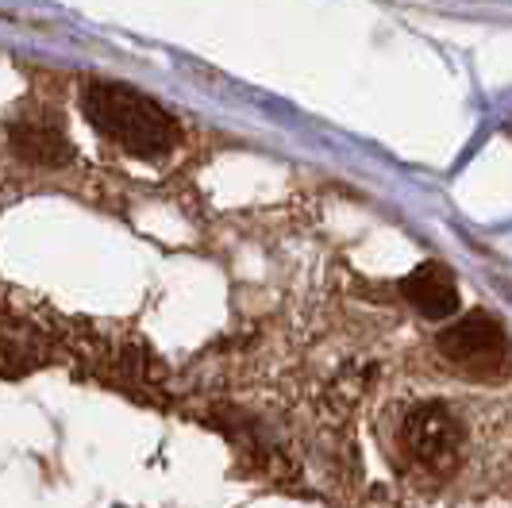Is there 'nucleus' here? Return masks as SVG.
Instances as JSON below:
<instances>
[{
  "instance_id": "39448f33",
  "label": "nucleus",
  "mask_w": 512,
  "mask_h": 508,
  "mask_svg": "<svg viewBox=\"0 0 512 508\" xmlns=\"http://www.w3.org/2000/svg\"><path fill=\"white\" fill-rule=\"evenodd\" d=\"M12 147L39 162V166H62L70 162V139L62 135V127L47 124V120H20L12 124Z\"/></svg>"
},
{
  "instance_id": "7ed1b4c3",
  "label": "nucleus",
  "mask_w": 512,
  "mask_h": 508,
  "mask_svg": "<svg viewBox=\"0 0 512 508\" xmlns=\"http://www.w3.org/2000/svg\"><path fill=\"white\" fill-rule=\"evenodd\" d=\"M405 451L416 466L432 470V474H451L459 466L462 455V428L459 420L443 405H416L405 416Z\"/></svg>"
},
{
  "instance_id": "f257e3e1",
  "label": "nucleus",
  "mask_w": 512,
  "mask_h": 508,
  "mask_svg": "<svg viewBox=\"0 0 512 508\" xmlns=\"http://www.w3.org/2000/svg\"><path fill=\"white\" fill-rule=\"evenodd\" d=\"M81 108L104 139H112L116 147L139 154V158H162L178 143L174 116L162 104H154L151 97L128 89V85L89 81L81 89Z\"/></svg>"
},
{
  "instance_id": "20e7f679",
  "label": "nucleus",
  "mask_w": 512,
  "mask_h": 508,
  "mask_svg": "<svg viewBox=\"0 0 512 508\" xmlns=\"http://www.w3.org/2000/svg\"><path fill=\"white\" fill-rule=\"evenodd\" d=\"M401 293L428 320H443V316H455L459 312V285L451 278V270L439 266V262L416 266L409 278L401 281Z\"/></svg>"
},
{
  "instance_id": "f03ea898",
  "label": "nucleus",
  "mask_w": 512,
  "mask_h": 508,
  "mask_svg": "<svg viewBox=\"0 0 512 508\" xmlns=\"http://www.w3.org/2000/svg\"><path fill=\"white\" fill-rule=\"evenodd\" d=\"M439 351L451 366L478 381H501L512 374V343L489 312H466L459 324L439 335Z\"/></svg>"
}]
</instances>
